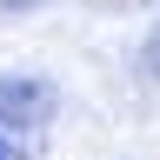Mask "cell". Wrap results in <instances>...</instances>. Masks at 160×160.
Listing matches in <instances>:
<instances>
[{"label": "cell", "mask_w": 160, "mask_h": 160, "mask_svg": "<svg viewBox=\"0 0 160 160\" xmlns=\"http://www.w3.org/2000/svg\"><path fill=\"white\" fill-rule=\"evenodd\" d=\"M20 7H40V0H0V13H20Z\"/></svg>", "instance_id": "obj_4"}, {"label": "cell", "mask_w": 160, "mask_h": 160, "mask_svg": "<svg viewBox=\"0 0 160 160\" xmlns=\"http://www.w3.org/2000/svg\"><path fill=\"white\" fill-rule=\"evenodd\" d=\"M147 73L160 80V27H153V40H147Z\"/></svg>", "instance_id": "obj_2"}, {"label": "cell", "mask_w": 160, "mask_h": 160, "mask_svg": "<svg viewBox=\"0 0 160 160\" xmlns=\"http://www.w3.org/2000/svg\"><path fill=\"white\" fill-rule=\"evenodd\" d=\"M93 7H160V0H93Z\"/></svg>", "instance_id": "obj_3"}, {"label": "cell", "mask_w": 160, "mask_h": 160, "mask_svg": "<svg viewBox=\"0 0 160 160\" xmlns=\"http://www.w3.org/2000/svg\"><path fill=\"white\" fill-rule=\"evenodd\" d=\"M0 160H20V153H13V147H0Z\"/></svg>", "instance_id": "obj_5"}, {"label": "cell", "mask_w": 160, "mask_h": 160, "mask_svg": "<svg viewBox=\"0 0 160 160\" xmlns=\"http://www.w3.org/2000/svg\"><path fill=\"white\" fill-rule=\"evenodd\" d=\"M53 113V87L40 73H0V133H33Z\"/></svg>", "instance_id": "obj_1"}]
</instances>
